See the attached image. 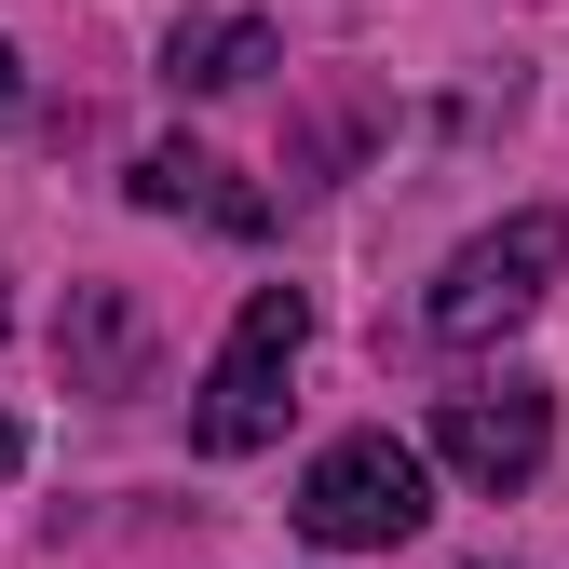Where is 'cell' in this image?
I'll list each match as a JSON object with an SVG mask.
<instances>
[{
    "label": "cell",
    "instance_id": "1",
    "mask_svg": "<svg viewBox=\"0 0 569 569\" xmlns=\"http://www.w3.org/2000/svg\"><path fill=\"white\" fill-rule=\"evenodd\" d=\"M299 352H312V299L299 284H258L244 299V326H231V352L203 367V407H190V448L203 461H244V448H271L284 435V380H299Z\"/></svg>",
    "mask_w": 569,
    "mask_h": 569
},
{
    "label": "cell",
    "instance_id": "2",
    "mask_svg": "<svg viewBox=\"0 0 569 569\" xmlns=\"http://www.w3.org/2000/svg\"><path fill=\"white\" fill-rule=\"evenodd\" d=\"M420 516H435V475H420V448H393V435H339V448L299 475V529L339 542V556L407 542Z\"/></svg>",
    "mask_w": 569,
    "mask_h": 569
},
{
    "label": "cell",
    "instance_id": "3",
    "mask_svg": "<svg viewBox=\"0 0 569 569\" xmlns=\"http://www.w3.org/2000/svg\"><path fill=\"white\" fill-rule=\"evenodd\" d=\"M556 271H569V218H502V231H475V244L435 271V339H502V326H529Z\"/></svg>",
    "mask_w": 569,
    "mask_h": 569
},
{
    "label": "cell",
    "instance_id": "4",
    "mask_svg": "<svg viewBox=\"0 0 569 569\" xmlns=\"http://www.w3.org/2000/svg\"><path fill=\"white\" fill-rule=\"evenodd\" d=\"M435 448H448V475L461 488H529L542 475V448H556V407L529 393V380H502V393H448V420H435Z\"/></svg>",
    "mask_w": 569,
    "mask_h": 569
},
{
    "label": "cell",
    "instance_id": "5",
    "mask_svg": "<svg viewBox=\"0 0 569 569\" xmlns=\"http://www.w3.org/2000/svg\"><path fill=\"white\" fill-rule=\"evenodd\" d=\"M136 203H150V218H177V203H190V218H218V231H271V203H258V190H231V163L177 150V136L136 163Z\"/></svg>",
    "mask_w": 569,
    "mask_h": 569
},
{
    "label": "cell",
    "instance_id": "6",
    "mask_svg": "<svg viewBox=\"0 0 569 569\" xmlns=\"http://www.w3.org/2000/svg\"><path fill=\"white\" fill-rule=\"evenodd\" d=\"M271 68V28L258 14H190V28H163V82L177 96H231V82H258Z\"/></svg>",
    "mask_w": 569,
    "mask_h": 569
},
{
    "label": "cell",
    "instance_id": "7",
    "mask_svg": "<svg viewBox=\"0 0 569 569\" xmlns=\"http://www.w3.org/2000/svg\"><path fill=\"white\" fill-rule=\"evenodd\" d=\"M14 109H28V82H14V54H0V122H14Z\"/></svg>",
    "mask_w": 569,
    "mask_h": 569
},
{
    "label": "cell",
    "instance_id": "8",
    "mask_svg": "<svg viewBox=\"0 0 569 569\" xmlns=\"http://www.w3.org/2000/svg\"><path fill=\"white\" fill-rule=\"evenodd\" d=\"M14 461H28V435H14V420H0V475H14Z\"/></svg>",
    "mask_w": 569,
    "mask_h": 569
}]
</instances>
